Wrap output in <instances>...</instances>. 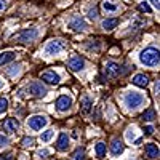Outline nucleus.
Returning a JSON list of instances; mask_svg holds the SVG:
<instances>
[{
	"label": "nucleus",
	"instance_id": "7",
	"mask_svg": "<svg viewBox=\"0 0 160 160\" xmlns=\"http://www.w3.org/2000/svg\"><path fill=\"white\" fill-rule=\"evenodd\" d=\"M28 91H29V95H32V96H35V98H43V96L47 95V88L40 83V82H32V83H29Z\"/></svg>",
	"mask_w": 160,
	"mask_h": 160
},
{
	"label": "nucleus",
	"instance_id": "15",
	"mask_svg": "<svg viewBox=\"0 0 160 160\" xmlns=\"http://www.w3.org/2000/svg\"><path fill=\"white\" fill-rule=\"evenodd\" d=\"M15 58H16L15 51H2L0 53V66H5V64L11 62Z\"/></svg>",
	"mask_w": 160,
	"mask_h": 160
},
{
	"label": "nucleus",
	"instance_id": "9",
	"mask_svg": "<svg viewBox=\"0 0 160 160\" xmlns=\"http://www.w3.org/2000/svg\"><path fill=\"white\" fill-rule=\"evenodd\" d=\"M72 106V98L68 96V95H62L56 99V109L58 112H68Z\"/></svg>",
	"mask_w": 160,
	"mask_h": 160
},
{
	"label": "nucleus",
	"instance_id": "23",
	"mask_svg": "<svg viewBox=\"0 0 160 160\" xmlns=\"http://www.w3.org/2000/svg\"><path fill=\"white\" fill-rule=\"evenodd\" d=\"M127 139L131 141V142H135V144H139V142H141V139H136V138H135V127H130V128H128V131H127Z\"/></svg>",
	"mask_w": 160,
	"mask_h": 160
},
{
	"label": "nucleus",
	"instance_id": "27",
	"mask_svg": "<svg viewBox=\"0 0 160 160\" xmlns=\"http://www.w3.org/2000/svg\"><path fill=\"white\" fill-rule=\"evenodd\" d=\"M138 10H139V11H144V13H151V11H152V8L149 7V3H148V2H144V0L138 5Z\"/></svg>",
	"mask_w": 160,
	"mask_h": 160
},
{
	"label": "nucleus",
	"instance_id": "29",
	"mask_svg": "<svg viewBox=\"0 0 160 160\" xmlns=\"http://www.w3.org/2000/svg\"><path fill=\"white\" fill-rule=\"evenodd\" d=\"M7 109H8V99L7 98H0V114L7 112Z\"/></svg>",
	"mask_w": 160,
	"mask_h": 160
},
{
	"label": "nucleus",
	"instance_id": "38",
	"mask_svg": "<svg viewBox=\"0 0 160 160\" xmlns=\"http://www.w3.org/2000/svg\"><path fill=\"white\" fill-rule=\"evenodd\" d=\"M3 87V83H2V80H0V88H2Z\"/></svg>",
	"mask_w": 160,
	"mask_h": 160
},
{
	"label": "nucleus",
	"instance_id": "1",
	"mask_svg": "<svg viewBox=\"0 0 160 160\" xmlns=\"http://www.w3.org/2000/svg\"><path fill=\"white\" fill-rule=\"evenodd\" d=\"M139 61L141 64H144L146 68H151V69H155L158 68V48L155 47H148V48H144L141 53H139Z\"/></svg>",
	"mask_w": 160,
	"mask_h": 160
},
{
	"label": "nucleus",
	"instance_id": "26",
	"mask_svg": "<svg viewBox=\"0 0 160 160\" xmlns=\"http://www.w3.org/2000/svg\"><path fill=\"white\" fill-rule=\"evenodd\" d=\"M88 18H90L91 21L98 19V7H96V5H93V8L88 10Z\"/></svg>",
	"mask_w": 160,
	"mask_h": 160
},
{
	"label": "nucleus",
	"instance_id": "18",
	"mask_svg": "<svg viewBox=\"0 0 160 160\" xmlns=\"http://www.w3.org/2000/svg\"><path fill=\"white\" fill-rule=\"evenodd\" d=\"M102 10L106 11V13H117L118 11V5L117 3H114L112 0H104L102 2Z\"/></svg>",
	"mask_w": 160,
	"mask_h": 160
},
{
	"label": "nucleus",
	"instance_id": "24",
	"mask_svg": "<svg viewBox=\"0 0 160 160\" xmlns=\"http://www.w3.org/2000/svg\"><path fill=\"white\" fill-rule=\"evenodd\" d=\"M142 118H144V120H148V122H152V120L157 118V114H155L154 109H148V111L142 114Z\"/></svg>",
	"mask_w": 160,
	"mask_h": 160
},
{
	"label": "nucleus",
	"instance_id": "35",
	"mask_svg": "<svg viewBox=\"0 0 160 160\" xmlns=\"http://www.w3.org/2000/svg\"><path fill=\"white\" fill-rule=\"evenodd\" d=\"M0 160H13V155L11 154H3V155H0Z\"/></svg>",
	"mask_w": 160,
	"mask_h": 160
},
{
	"label": "nucleus",
	"instance_id": "28",
	"mask_svg": "<svg viewBox=\"0 0 160 160\" xmlns=\"http://www.w3.org/2000/svg\"><path fill=\"white\" fill-rule=\"evenodd\" d=\"M72 160H85V151H83V149H77V151L74 152Z\"/></svg>",
	"mask_w": 160,
	"mask_h": 160
},
{
	"label": "nucleus",
	"instance_id": "25",
	"mask_svg": "<svg viewBox=\"0 0 160 160\" xmlns=\"http://www.w3.org/2000/svg\"><path fill=\"white\" fill-rule=\"evenodd\" d=\"M19 72H21V64H13V66H10V68H8V74H10L11 77L18 75Z\"/></svg>",
	"mask_w": 160,
	"mask_h": 160
},
{
	"label": "nucleus",
	"instance_id": "37",
	"mask_svg": "<svg viewBox=\"0 0 160 160\" xmlns=\"http://www.w3.org/2000/svg\"><path fill=\"white\" fill-rule=\"evenodd\" d=\"M154 91H155V95H158V80H157L155 85H154Z\"/></svg>",
	"mask_w": 160,
	"mask_h": 160
},
{
	"label": "nucleus",
	"instance_id": "5",
	"mask_svg": "<svg viewBox=\"0 0 160 160\" xmlns=\"http://www.w3.org/2000/svg\"><path fill=\"white\" fill-rule=\"evenodd\" d=\"M128 69H122V66H118L117 62H112V61H108L104 64V72L109 78H115L118 75H123Z\"/></svg>",
	"mask_w": 160,
	"mask_h": 160
},
{
	"label": "nucleus",
	"instance_id": "34",
	"mask_svg": "<svg viewBox=\"0 0 160 160\" xmlns=\"http://www.w3.org/2000/svg\"><path fill=\"white\" fill-rule=\"evenodd\" d=\"M148 3H152V7H154V8H157V10L160 8V0H149Z\"/></svg>",
	"mask_w": 160,
	"mask_h": 160
},
{
	"label": "nucleus",
	"instance_id": "36",
	"mask_svg": "<svg viewBox=\"0 0 160 160\" xmlns=\"http://www.w3.org/2000/svg\"><path fill=\"white\" fill-rule=\"evenodd\" d=\"M7 8V0H0V11H3Z\"/></svg>",
	"mask_w": 160,
	"mask_h": 160
},
{
	"label": "nucleus",
	"instance_id": "4",
	"mask_svg": "<svg viewBox=\"0 0 160 160\" xmlns=\"http://www.w3.org/2000/svg\"><path fill=\"white\" fill-rule=\"evenodd\" d=\"M37 35H38V29H22L13 38H15L16 42H19V43H31L32 40L37 38Z\"/></svg>",
	"mask_w": 160,
	"mask_h": 160
},
{
	"label": "nucleus",
	"instance_id": "8",
	"mask_svg": "<svg viewBox=\"0 0 160 160\" xmlns=\"http://www.w3.org/2000/svg\"><path fill=\"white\" fill-rule=\"evenodd\" d=\"M40 78H42L45 83H48V85H58L61 82L59 74L55 72V71H45V72H42V74H40Z\"/></svg>",
	"mask_w": 160,
	"mask_h": 160
},
{
	"label": "nucleus",
	"instance_id": "14",
	"mask_svg": "<svg viewBox=\"0 0 160 160\" xmlns=\"http://www.w3.org/2000/svg\"><path fill=\"white\" fill-rule=\"evenodd\" d=\"M123 149H125V146H123V142L120 141V139H112V142H111V154L114 155V157H117V155H120L123 152Z\"/></svg>",
	"mask_w": 160,
	"mask_h": 160
},
{
	"label": "nucleus",
	"instance_id": "20",
	"mask_svg": "<svg viewBox=\"0 0 160 160\" xmlns=\"http://www.w3.org/2000/svg\"><path fill=\"white\" fill-rule=\"evenodd\" d=\"M106 152H108V149H106V144L104 142H96V146H95V154H96V157H99V158H104L106 157Z\"/></svg>",
	"mask_w": 160,
	"mask_h": 160
},
{
	"label": "nucleus",
	"instance_id": "22",
	"mask_svg": "<svg viewBox=\"0 0 160 160\" xmlns=\"http://www.w3.org/2000/svg\"><path fill=\"white\" fill-rule=\"evenodd\" d=\"M53 136H55V130L48 128V130H45L42 135H40V141H42V142H48V141H51Z\"/></svg>",
	"mask_w": 160,
	"mask_h": 160
},
{
	"label": "nucleus",
	"instance_id": "2",
	"mask_svg": "<svg viewBox=\"0 0 160 160\" xmlns=\"http://www.w3.org/2000/svg\"><path fill=\"white\" fill-rule=\"evenodd\" d=\"M123 104L127 106V109L136 111L142 104H146V96L139 91H127V95L123 96Z\"/></svg>",
	"mask_w": 160,
	"mask_h": 160
},
{
	"label": "nucleus",
	"instance_id": "31",
	"mask_svg": "<svg viewBox=\"0 0 160 160\" xmlns=\"http://www.w3.org/2000/svg\"><path fill=\"white\" fill-rule=\"evenodd\" d=\"M48 155H50V151H48V149H40V151L37 152V157H38V158H47Z\"/></svg>",
	"mask_w": 160,
	"mask_h": 160
},
{
	"label": "nucleus",
	"instance_id": "3",
	"mask_svg": "<svg viewBox=\"0 0 160 160\" xmlns=\"http://www.w3.org/2000/svg\"><path fill=\"white\" fill-rule=\"evenodd\" d=\"M64 50H68V42L56 38V40H50L47 43V47L43 48V53L47 56H58Z\"/></svg>",
	"mask_w": 160,
	"mask_h": 160
},
{
	"label": "nucleus",
	"instance_id": "10",
	"mask_svg": "<svg viewBox=\"0 0 160 160\" xmlns=\"http://www.w3.org/2000/svg\"><path fill=\"white\" fill-rule=\"evenodd\" d=\"M68 66L71 68V71H74V72H80V71H83L85 69V59L82 58V56H72L71 59H69V62H68Z\"/></svg>",
	"mask_w": 160,
	"mask_h": 160
},
{
	"label": "nucleus",
	"instance_id": "6",
	"mask_svg": "<svg viewBox=\"0 0 160 160\" xmlns=\"http://www.w3.org/2000/svg\"><path fill=\"white\" fill-rule=\"evenodd\" d=\"M48 123V118L45 115H32L28 118V127L34 131H38V130H42L45 125Z\"/></svg>",
	"mask_w": 160,
	"mask_h": 160
},
{
	"label": "nucleus",
	"instance_id": "21",
	"mask_svg": "<svg viewBox=\"0 0 160 160\" xmlns=\"http://www.w3.org/2000/svg\"><path fill=\"white\" fill-rule=\"evenodd\" d=\"M117 24H118V19H115V18L104 19V21H102V29H106V31H112V29L117 28Z\"/></svg>",
	"mask_w": 160,
	"mask_h": 160
},
{
	"label": "nucleus",
	"instance_id": "30",
	"mask_svg": "<svg viewBox=\"0 0 160 160\" xmlns=\"http://www.w3.org/2000/svg\"><path fill=\"white\" fill-rule=\"evenodd\" d=\"M21 146H22V148H32V146H34V139L32 138H24L21 141Z\"/></svg>",
	"mask_w": 160,
	"mask_h": 160
},
{
	"label": "nucleus",
	"instance_id": "33",
	"mask_svg": "<svg viewBox=\"0 0 160 160\" xmlns=\"http://www.w3.org/2000/svg\"><path fill=\"white\" fill-rule=\"evenodd\" d=\"M154 131H155V130H154V127H151V125H149V127H146V128H144V135L151 136V135H152Z\"/></svg>",
	"mask_w": 160,
	"mask_h": 160
},
{
	"label": "nucleus",
	"instance_id": "19",
	"mask_svg": "<svg viewBox=\"0 0 160 160\" xmlns=\"http://www.w3.org/2000/svg\"><path fill=\"white\" fill-rule=\"evenodd\" d=\"M146 154H148L149 158H157L158 157V148H157L154 142L146 144Z\"/></svg>",
	"mask_w": 160,
	"mask_h": 160
},
{
	"label": "nucleus",
	"instance_id": "16",
	"mask_svg": "<svg viewBox=\"0 0 160 160\" xmlns=\"http://www.w3.org/2000/svg\"><path fill=\"white\" fill-rule=\"evenodd\" d=\"M91 109H93V101L88 96L82 98V102H80V111H82V114L87 115V114L91 112Z\"/></svg>",
	"mask_w": 160,
	"mask_h": 160
},
{
	"label": "nucleus",
	"instance_id": "11",
	"mask_svg": "<svg viewBox=\"0 0 160 160\" xmlns=\"http://www.w3.org/2000/svg\"><path fill=\"white\" fill-rule=\"evenodd\" d=\"M69 148H71V139H69V136H68V133H61L59 138H58V141H56V149H58L59 152H66Z\"/></svg>",
	"mask_w": 160,
	"mask_h": 160
},
{
	"label": "nucleus",
	"instance_id": "12",
	"mask_svg": "<svg viewBox=\"0 0 160 160\" xmlns=\"http://www.w3.org/2000/svg\"><path fill=\"white\" fill-rule=\"evenodd\" d=\"M69 28L72 31H75V32H82V31L87 29V22H85V19H82L80 16H74L69 21Z\"/></svg>",
	"mask_w": 160,
	"mask_h": 160
},
{
	"label": "nucleus",
	"instance_id": "17",
	"mask_svg": "<svg viewBox=\"0 0 160 160\" xmlns=\"http://www.w3.org/2000/svg\"><path fill=\"white\" fill-rule=\"evenodd\" d=\"M133 83H135L136 87H141V88H144L146 85L149 83V78H148V75H144V74H136L135 77H133V80H131Z\"/></svg>",
	"mask_w": 160,
	"mask_h": 160
},
{
	"label": "nucleus",
	"instance_id": "32",
	"mask_svg": "<svg viewBox=\"0 0 160 160\" xmlns=\"http://www.w3.org/2000/svg\"><path fill=\"white\" fill-rule=\"evenodd\" d=\"M7 146H8V138L0 135V148H7Z\"/></svg>",
	"mask_w": 160,
	"mask_h": 160
},
{
	"label": "nucleus",
	"instance_id": "13",
	"mask_svg": "<svg viewBox=\"0 0 160 160\" xmlns=\"http://www.w3.org/2000/svg\"><path fill=\"white\" fill-rule=\"evenodd\" d=\"M18 128H19V122L16 118H7L3 122V130L7 133H16Z\"/></svg>",
	"mask_w": 160,
	"mask_h": 160
}]
</instances>
